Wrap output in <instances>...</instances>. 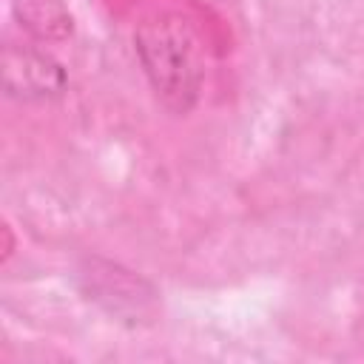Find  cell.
Masks as SVG:
<instances>
[{"instance_id":"obj_1","label":"cell","mask_w":364,"mask_h":364,"mask_svg":"<svg viewBox=\"0 0 364 364\" xmlns=\"http://www.w3.org/2000/svg\"><path fill=\"white\" fill-rule=\"evenodd\" d=\"M134 46L142 71L162 105L173 114H188L202 88L199 43L188 20L179 14L148 17L136 26Z\"/></svg>"},{"instance_id":"obj_2","label":"cell","mask_w":364,"mask_h":364,"mask_svg":"<svg viewBox=\"0 0 364 364\" xmlns=\"http://www.w3.org/2000/svg\"><path fill=\"white\" fill-rule=\"evenodd\" d=\"M3 82L11 97L46 100L65 88V68L46 51L31 46H6L3 51Z\"/></svg>"},{"instance_id":"obj_3","label":"cell","mask_w":364,"mask_h":364,"mask_svg":"<svg viewBox=\"0 0 364 364\" xmlns=\"http://www.w3.org/2000/svg\"><path fill=\"white\" fill-rule=\"evenodd\" d=\"M17 14L34 37L57 40L71 31V17L60 0H17Z\"/></svg>"}]
</instances>
